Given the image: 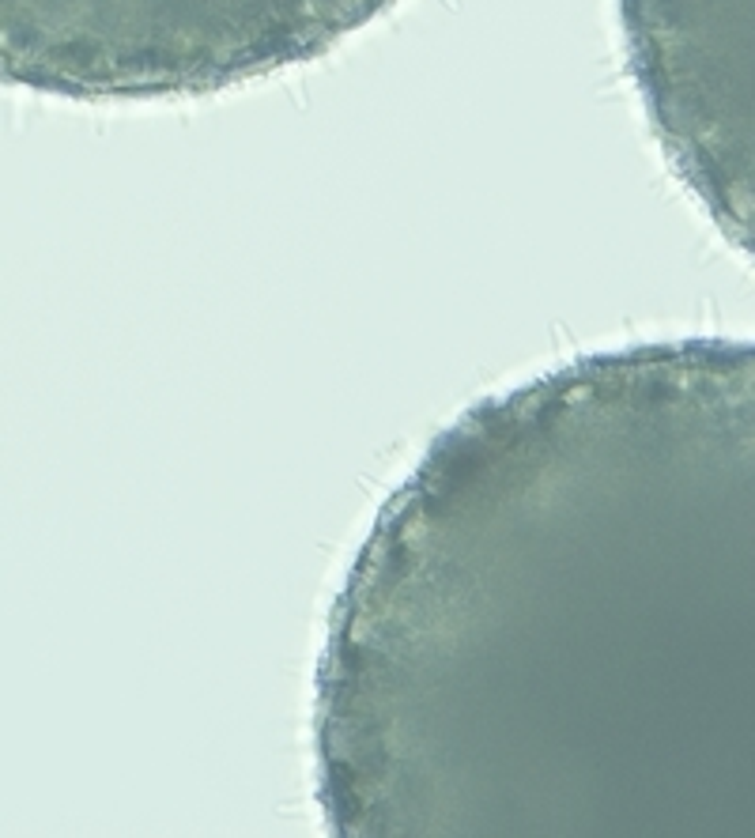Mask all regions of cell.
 Wrapping results in <instances>:
<instances>
[{
    "mask_svg": "<svg viewBox=\"0 0 755 838\" xmlns=\"http://www.w3.org/2000/svg\"><path fill=\"white\" fill-rule=\"evenodd\" d=\"M597 639L623 710L631 838H755V340H669Z\"/></svg>",
    "mask_w": 755,
    "mask_h": 838,
    "instance_id": "obj_1",
    "label": "cell"
},
{
    "mask_svg": "<svg viewBox=\"0 0 755 838\" xmlns=\"http://www.w3.org/2000/svg\"><path fill=\"white\" fill-rule=\"evenodd\" d=\"M400 0H0V83L178 102L325 57Z\"/></svg>",
    "mask_w": 755,
    "mask_h": 838,
    "instance_id": "obj_2",
    "label": "cell"
},
{
    "mask_svg": "<svg viewBox=\"0 0 755 838\" xmlns=\"http://www.w3.org/2000/svg\"><path fill=\"white\" fill-rule=\"evenodd\" d=\"M616 20L669 170L755 265V0H616Z\"/></svg>",
    "mask_w": 755,
    "mask_h": 838,
    "instance_id": "obj_3",
    "label": "cell"
}]
</instances>
